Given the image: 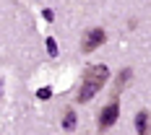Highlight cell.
I'll list each match as a JSON object with an SVG mask.
<instances>
[{"label": "cell", "mask_w": 151, "mask_h": 135, "mask_svg": "<svg viewBox=\"0 0 151 135\" xmlns=\"http://www.w3.org/2000/svg\"><path fill=\"white\" fill-rule=\"evenodd\" d=\"M107 81H109V68H107V65H91L89 70L83 73L81 89H78V101H81V104L91 101V99L102 91V86H104Z\"/></svg>", "instance_id": "1"}, {"label": "cell", "mask_w": 151, "mask_h": 135, "mask_svg": "<svg viewBox=\"0 0 151 135\" xmlns=\"http://www.w3.org/2000/svg\"><path fill=\"white\" fill-rule=\"evenodd\" d=\"M117 117H120V101H117V96H115V99H109V104H104L102 112H99V130L107 133V130L117 122Z\"/></svg>", "instance_id": "2"}, {"label": "cell", "mask_w": 151, "mask_h": 135, "mask_svg": "<svg viewBox=\"0 0 151 135\" xmlns=\"http://www.w3.org/2000/svg\"><path fill=\"white\" fill-rule=\"evenodd\" d=\"M107 42V34L104 29H89L83 34V39H81V52H94V49H99V47Z\"/></svg>", "instance_id": "3"}, {"label": "cell", "mask_w": 151, "mask_h": 135, "mask_svg": "<svg viewBox=\"0 0 151 135\" xmlns=\"http://www.w3.org/2000/svg\"><path fill=\"white\" fill-rule=\"evenodd\" d=\"M130 78H133V70H130V68L120 70V73H117V81H115V94H120V91L125 89V83H128Z\"/></svg>", "instance_id": "4"}, {"label": "cell", "mask_w": 151, "mask_h": 135, "mask_svg": "<svg viewBox=\"0 0 151 135\" xmlns=\"http://www.w3.org/2000/svg\"><path fill=\"white\" fill-rule=\"evenodd\" d=\"M63 130L65 133H73L76 130V112L73 109H65L63 112Z\"/></svg>", "instance_id": "5"}, {"label": "cell", "mask_w": 151, "mask_h": 135, "mask_svg": "<svg viewBox=\"0 0 151 135\" xmlns=\"http://www.w3.org/2000/svg\"><path fill=\"white\" fill-rule=\"evenodd\" d=\"M136 127H138V133H141V135L149 133V112H138V117H136Z\"/></svg>", "instance_id": "6"}, {"label": "cell", "mask_w": 151, "mask_h": 135, "mask_svg": "<svg viewBox=\"0 0 151 135\" xmlns=\"http://www.w3.org/2000/svg\"><path fill=\"white\" fill-rule=\"evenodd\" d=\"M47 52H50L52 57L58 55V42H55V39H47Z\"/></svg>", "instance_id": "7"}, {"label": "cell", "mask_w": 151, "mask_h": 135, "mask_svg": "<svg viewBox=\"0 0 151 135\" xmlns=\"http://www.w3.org/2000/svg\"><path fill=\"white\" fill-rule=\"evenodd\" d=\"M50 96H52V91H50V89H39V91H37V99H50Z\"/></svg>", "instance_id": "8"}]
</instances>
